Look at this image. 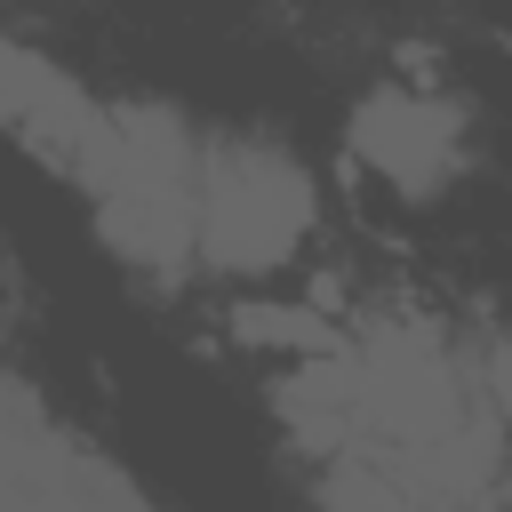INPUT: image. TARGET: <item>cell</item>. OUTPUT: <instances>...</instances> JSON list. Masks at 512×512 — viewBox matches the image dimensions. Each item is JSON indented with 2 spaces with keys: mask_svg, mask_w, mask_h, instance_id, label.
Returning <instances> with one entry per match:
<instances>
[{
  "mask_svg": "<svg viewBox=\"0 0 512 512\" xmlns=\"http://www.w3.org/2000/svg\"><path fill=\"white\" fill-rule=\"evenodd\" d=\"M312 224V184L272 144H200V256L224 272L280 264Z\"/></svg>",
  "mask_w": 512,
  "mask_h": 512,
  "instance_id": "6da1fadb",
  "label": "cell"
},
{
  "mask_svg": "<svg viewBox=\"0 0 512 512\" xmlns=\"http://www.w3.org/2000/svg\"><path fill=\"white\" fill-rule=\"evenodd\" d=\"M352 152L392 176L400 192H432L448 168H456V112L432 104V96H408V88H384L360 104L352 120Z\"/></svg>",
  "mask_w": 512,
  "mask_h": 512,
  "instance_id": "7a4b0ae2",
  "label": "cell"
}]
</instances>
